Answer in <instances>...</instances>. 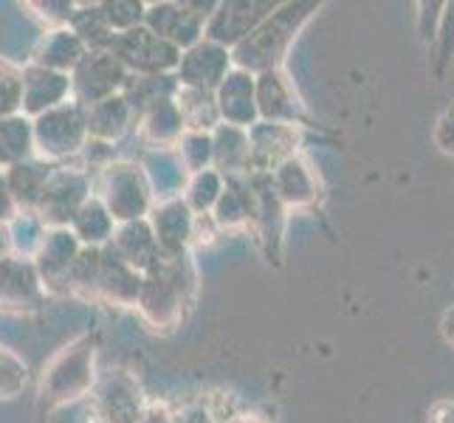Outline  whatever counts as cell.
Wrapping results in <instances>:
<instances>
[{
    "mask_svg": "<svg viewBox=\"0 0 454 423\" xmlns=\"http://www.w3.org/2000/svg\"><path fill=\"white\" fill-rule=\"evenodd\" d=\"M142 169H145V176L150 181V190H153L155 200L181 198L186 181H190V172H186L184 164L178 161L176 150H153V153H147Z\"/></svg>",
    "mask_w": 454,
    "mask_h": 423,
    "instance_id": "cell-24",
    "label": "cell"
},
{
    "mask_svg": "<svg viewBox=\"0 0 454 423\" xmlns=\"http://www.w3.org/2000/svg\"><path fill=\"white\" fill-rule=\"evenodd\" d=\"M176 155L184 164V169L195 176V172L212 169V133L207 130H186L178 145H176Z\"/></svg>",
    "mask_w": 454,
    "mask_h": 423,
    "instance_id": "cell-35",
    "label": "cell"
},
{
    "mask_svg": "<svg viewBox=\"0 0 454 423\" xmlns=\"http://www.w3.org/2000/svg\"><path fill=\"white\" fill-rule=\"evenodd\" d=\"M254 102L262 121L291 124L296 119V102L288 80L279 71H265L254 76Z\"/></svg>",
    "mask_w": 454,
    "mask_h": 423,
    "instance_id": "cell-22",
    "label": "cell"
},
{
    "mask_svg": "<svg viewBox=\"0 0 454 423\" xmlns=\"http://www.w3.org/2000/svg\"><path fill=\"white\" fill-rule=\"evenodd\" d=\"M114 252L136 269L138 274L153 271V265L159 262L161 248L155 243V234L150 229V221H130V223H119L114 231V240L107 243Z\"/></svg>",
    "mask_w": 454,
    "mask_h": 423,
    "instance_id": "cell-18",
    "label": "cell"
},
{
    "mask_svg": "<svg viewBox=\"0 0 454 423\" xmlns=\"http://www.w3.org/2000/svg\"><path fill=\"white\" fill-rule=\"evenodd\" d=\"M31 128H35V155L49 164L68 161L74 155H80L88 141L85 107L76 102H66L31 119Z\"/></svg>",
    "mask_w": 454,
    "mask_h": 423,
    "instance_id": "cell-3",
    "label": "cell"
},
{
    "mask_svg": "<svg viewBox=\"0 0 454 423\" xmlns=\"http://www.w3.org/2000/svg\"><path fill=\"white\" fill-rule=\"evenodd\" d=\"M195 212L186 207L184 198H169V200H155L150 209L147 221L155 234L161 255H181L186 243L195 238Z\"/></svg>",
    "mask_w": 454,
    "mask_h": 423,
    "instance_id": "cell-13",
    "label": "cell"
},
{
    "mask_svg": "<svg viewBox=\"0 0 454 423\" xmlns=\"http://www.w3.org/2000/svg\"><path fill=\"white\" fill-rule=\"evenodd\" d=\"M14 217H18V207H14V200H12V192L4 181V172H0V226L12 223Z\"/></svg>",
    "mask_w": 454,
    "mask_h": 423,
    "instance_id": "cell-42",
    "label": "cell"
},
{
    "mask_svg": "<svg viewBox=\"0 0 454 423\" xmlns=\"http://www.w3.org/2000/svg\"><path fill=\"white\" fill-rule=\"evenodd\" d=\"M313 4H288L283 9L271 12L252 35L240 40L231 49V62H238V68L246 74H265L277 71L279 59L288 51V45L296 35V28L305 23Z\"/></svg>",
    "mask_w": 454,
    "mask_h": 423,
    "instance_id": "cell-1",
    "label": "cell"
},
{
    "mask_svg": "<svg viewBox=\"0 0 454 423\" xmlns=\"http://www.w3.org/2000/svg\"><path fill=\"white\" fill-rule=\"evenodd\" d=\"M23 80V105L20 114L28 119H37L51 107L71 102V76L57 74L43 66H28L20 71Z\"/></svg>",
    "mask_w": 454,
    "mask_h": 423,
    "instance_id": "cell-15",
    "label": "cell"
},
{
    "mask_svg": "<svg viewBox=\"0 0 454 423\" xmlns=\"http://www.w3.org/2000/svg\"><path fill=\"white\" fill-rule=\"evenodd\" d=\"M80 252L82 246L71 234V229H51L45 234L40 252L31 260L40 274L43 291H54V294L71 291V269Z\"/></svg>",
    "mask_w": 454,
    "mask_h": 423,
    "instance_id": "cell-9",
    "label": "cell"
},
{
    "mask_svg": "<svg viewBox=\"0 0 454 423\" xmlns=\"http://www.w3.org/2000/svg\"><path fill=\"white\" fill-rule=\"evenodd\" d=\"M71 234L80 240L82 248H105L114 240L116 231V221L111 217V212L105 209V203L99 198H88L82 203V209L76 212V217L71 221Z\"/></svg>",
    "mask_w": 454,
    "mask_h": 423,
    "instance_id": "cell-27",
    "label": "cell"
},
{
    "mask_svg": "<svg viewBox=\"0 0 454 423\" xmlns=\"http://www.w3.org/2000/svg\"><path fill=\"white\" fill-rule=\"evenodd\" d=\"M178 93V80L176 74H159V76H130L124 85L121 97L128 99L133 114H145L147 107L159 105L164 99H176Z\"/></svg>",
    "mask_w": 454,
    "mask_h": 423,
    "instance_id": "cell-30",
    "label": "cell"
},
{
    "mask_svg": "<svg viewBox=\"0 0 454 423\" xmlns=\"http://www.w3.org/2000/svg\"><path fill=\"white\" fill-rule=\"evenodd\" d=\"M43 282L35 269V262L9 255L0 260V310L23 313L35 310L43 302Z\"/></svg>",
    "mask_w": 454,
    "mask_h": 423,
    "instance_id": "cell-11",
    "label": "cell"
},
{
    "mask_svg": "<svg viewBox=\"0 0 454 423\" xmlns=\"http://www.w3.org/2000/svg\"><path fill=\"white\" fill-rule=\"evenodd\" d=\"M51 172H54V167L49 161L37 159V155L4 172V181L9 186L18 212H37L40 198L45 192V184H49Z\"/></svg>",
    "mask_w": 454,
    "mask_h": 423,
    "instance_id": "cell-23",
    "label": "cell"
},
{
    "mask_svg": "<svg viewBox=\"0 0 454 423\" xmlns=\"http://www.w3.org/2000/svg\"><path fill=\"white\" fill-rule=\"evenodd\" d=\"M28 379V370L23 358L9 350V348H0V398H14L26 387Z\"/></svg>",
    "mask_w": 454,
    "mask_h": 423,
    "instance_id": "cell-37",
    "label": "cell"
},
{
    "mask_svg": "<svg viewBox=\"0 0 454 423\" xmlns=\"http://www.w3.org/2000/svg\"><path fill=\"white\" fill-rule=\"evenodd\" d=\"M136 423H172V415L167 410H159V406H153V410H145L142 418Z\"/></svg>",
    "mask_w": 454,
    "mask_h": 423,
    "instance_id": "cell-43",
    "label": "cell"
},
{
    "mask_svg": "<svg viewBox=\"0 0 454 423\" xmlns=\"http://www.w3.org/2000/svg\"><path fill=\"white\" fill-rule=\"evenodd\" d=\"M31 9H40L37 14L43 20H49L54 28H66L76 6L68 4V0H59V4H31Z\"/></svg>",
    "mask_w": 454,
    "mask_h": 423,
    "instance_id": "cell-40",
    "label": "cell"
},
{
    "mask_svg": "<svg viewBox=\"0 0 454 423\" xmlns=\"http://www.w3.org/2000/svg\"><path fill=\"white\" fill-rule=\"evenodd\" d=\"M85 54H88L85 43L66 26V28H54V31H49V35L43 37L40 49H37V62H35V66H43V68H49V71L71 76V71L80 66V59Z\"/></svg>",
    "mask_w": 454,
    "mask_h": 423,
    "instance_id": "cell-26",
    "label": "cell"
},
{
    "mask_svg": "<svg viewBox=\"0 0 454 423\" xmlns=\"http://www.w3.org/2000/svg\"><path fill=\"white\" fill-rule=\"evenodd\" d=\"M142 279H145V274L130 269L111 246L102 248L97 296H102V300L114 302V305H136L138 291H142Z\"/></svg>",
    "mask_w": 454,
    "mask_h": 423,
    "instance_id": "cell-19",
    "label": "cell"
},
{
    "mask_svg": "<svg viewBox=\"0 0 454 423\" xmlns=\"http://www.w3.org/2000/svg\"><path fill=\"white\" fill-rule=\"evenodd\" d=\"M271 4H217L209 14L207 26H203V40H209L223 49H234L240 40H246L252 31L271 14Z\"/></svg>",
    "mask_w": 454,
    "mask_h": 423,
    "instance_id": "cell-10",
    "label": "cell"
},
{
    "mask_svg": "<svg viewBox=\"0 0 454 423\" xmlns=\"http://www.w3.org/2000/svg\"><path fill=\"white\" fill-rule=\"evenodd\" d=\"M12 255V243H9V231L6 226H0V260Z\"/></svg>",
    "mask_w": 454,
    "mask_h": 423,
    "instance_id": "cell-44",
    "label": "cell"
},
{
    "mask_svg": "<svg viewBox=\"0 0 454 423\" xmlns=\"http://www.w3.org/2000/svg\"><path fill=\"white\" fill-rule=\"evenodd\" d=\"M23 105V80L20 71L0 62V119L18 116Z\"/></svg>",
    "mask_w": 454,
    "mask_h": 423,
    "instance_id": "cell-38",
    "label": "cell"
},
{
    "mask_svg": "<svg viewBox=\"0 0 454 423\" xmlns=\"http://www.w3.org/2000/svg\"><path fill=\"white\" fill-rule=\"evenodd\" d=\"M215 105L223 124L248 130L260 121L257 102H254V76L240 68L229 71V76L215 90Z\"/></svg>",
    "mask_w": 454,
    "mask_h": 423,
    "instance_id": "cell-17",
    "label": "cell"
},
{
    "mask_svg": "<svg viewBox=\"0 0 454 423\" xmlns=\"http://www.w3.org/2000/svg\"><path fill=\"white\" fill-rule=\"evenodd\" d=\"M136 114L133 107L128 105V99L121 97H111L102 99L97 105L85 107V130L88 138L93 141H105V145H114L116 138H121L136 124Z\"/></svg>",
    "mask_w": 454,
    "mask_h": 423,
    "instance_id": "cell-21",
    "label": "cell"
},
{
    "mask_svg": "<svg viewBox=\"0 0 454 423\" xmlns=\"http://www.w3.org/2000/svg\"><path fill=\"white\" fill-rule=\"evenodd\" d=\"M231 71V51L209 40H200L192 49L181 51L176 80L181 88L215 93Z\"/></svg>",
    "mask_w": 454,
    "mask_h": 423,
    "instance_id": "cell-8",
    "label": "cell"
},
{
    "mask_svg": "<svg viewBox=\"0 0 454 423\" xmlns=\"http://www.w3.org/2000/svg\"><path fill=\"white\" fill-rule=\"evenodd\" d=\"M145 4H133V0H114V4H102L105 23L114 35H124V31L145 26Z\"/></svg>",
    "mask_w": 454,
    "mask_h": 423,
    "instance_id": "cell-36",
    "label": "cell"
},
{
    "mask_svg": "<svg viewBox=\"0 0 454 423\" xmlns=\"http://www.w3.org/2000/svg\"><path fill=\"white\" fill-rule=\"evenodd\" d=\"M6 231H9L12 252L26 260H35L45 234H49V229L40 223V217L35 212H18V217H14L12 223H6Z\"/></svg>",
    "mask_w": 454,
    "mask_h": 423,
    "instance_id": "cell-34",
    "label": "cell"
},
{
    "mask_svg": "<svg viewBox=\"0 0 454 423\" xmlns=\"http://www.w3.org/2000/svg\"><path fill=\"white\" fill-rule=\"evenodd\" d=\"M184 302L186 296L176 288V282L164 277L161 271H150L142 279V291H138L136 308L142 310V317L153 327H176L184 317Z\"/></svg>",
    "mask_w": 454,
    "mask_h": 423,
    "instance_id": "cell-14",
    "label": "cell"
},
{
    "mask_svg": "<svg viewBox=\"0 0 454 423\" xmlns=\"http://www.w3.org/2000/svg\"><path fill=\"white\" fill-rule=\"evenodd\" d=\"M178 23H181V4H150L145 9V28H150L155 37H164L172 43Z\"/></svg>",
    "mask_w": 454,
    "mask_h": 423,
    "instance_id": "cell-39",
    "label": "cell"
},
{
    "mask_svg": "<svg viewBox=\"0 0 454 423\" xmlns=\"http://www.w3.org/2000/svg\"><path fill=\"white\" fill-rule=\"evenodd\" d=\"M68 28L74 31L76 37L85 43L88 51H107L114 43V31L107 28L105 23V14H102V4H93V6H76L71 14V23Z\"/></svg>",
    "mask_w": 454,
    "mask_h": 423,
    "instance_id": "cell-31",
    "label": "cell"
},
{
    "mask_svg": "<svg viewBox=\"0 0 454 423\" xmlns=\"http://www.w3.org/2000/svg\"><path fill=\"white\" fill-rule=\"evenodd\" d=\"M97 381L93 375V344L80 341L71 344L43 372V396L57 403H76L88 396V389Z\"/></svg>",
    "mask_w": 454,
    "mask_h": 423,
    "instance_id": "cell-5",
    "label": "cell"
},
{
    "mask_svg": "<svg viewBox=\"0 0 454 423\" xmlns=\"http://www.w3.org/2000/svg\"><path fill=\"white\" fill-rule=\"evenodd\" d=\"M226 190V178L221 176L217 169H203V172H195L190 176L184 186V203L190 207L198 217L200 215H212L217 198L223 195Z\"/></svg>",
    "mask_w": 454,
    "mask_h": 423,
    "instance_id": "cell-33",
    "label": "cell"
},
{
    "mask_svg": "<svg viewBox=\"0 0 454 423\" xmlns=\"http://www.w3.org/2000/svg\"><path fill=\"white\" fill-rule=\"evenodd\" d=\"M93 412L102 418V423H136L145 412L142 389L124 372H111L97 387Z\"/></svg>",
    "mask_w": 454,
    "mask_h": 423,
    "instance_id": "cell-16",
    "label": "cell"
},
{
    "mask_svg": "<svg viewBox=\"0 0 454 423\" xmlns=\"http://www.w3.org/2000/svg\"><path fill=\"white\" fill-rule=\"evenodd\" d=\"M176 105L181 107V114H184L186 130L212 133L217 124H221V114H217V105H215V93L192 90V88H181L178 85Z\"/></svg>",
    "mask_w": 454,
    "mask_h": 423,
    "instance_id": "cell-32",
    "label": "cell"
},
{
    "mask_svg": "<svg viewBox=\"0 0 454 423\" xmlns=\"http://www.w3.org/2000/svg\"><path fill=\"white\" fill-rule=\"evenodd\" d=\"M136 124L138 133H142V138L153 150H176L178 138L186 133V121L176 99H164L147 107L145 114H138Z\"/></svg>",
    "mask_w": 454,
    "mask_h": 423,
    "instance_id": "cell-20",
    "label": "cell"
},
{
    "mask_svg": "<svg viewBox=\"0 0 454 423\" xmlns=\"http://www.w3.org/2000/svg\"><path fill=\"white\" fill-rule=\"evenodd\" d=\"M90 198V176L82 167H54L40 198L37 217L45 229H68L82 203Z\"/></svg>",
    "mask_w": 454,
    "mask_h": 423,
    "instance_id": "cell-6",
    "label": "cell"
},
{
    "mask_svg": "<svg viewBox=\"0 0 454 423\" xmlns=\"http://www.w3.org/2000/svg\"><path fill=\"white\" fill-rule=\"evenodd\" d=\"M212 169L223 178L240 176L248 169V130L231 128V124H217L212 130Z\"/></svg>",
    "mask_w": 454,
    "mask_h": 423,
    "instance_id": "cell-25",
    "label": "cell"
},
{
    "mask_svg": "<svg viewBox=\"0 0 454 423\" xmlns=\"http://www.w3.org/2000/svg\"><path fill=\"white\" fill-rule=\"evenodd\" d=\"M99 200L116 223L145 221L155 207L145 169L130 161H114L99 172Z\"/></svg>",
    "mask_w": 454,
    "mask_h": 423,
    "instance_id": "cell-2",
    "label": "cell"
},
{
    "mask_svg": "<svg viewBox=\"0 0 454 423\" xmlns=\"http://www.w3.org/2000/svg\"><path fill=\"white\" fill-rule=\"evenodd\" d=\"M221 423H265V420H260V418H248V415H240V418H226V420H221Z\"/></svg>",
    "mask_w": 454,
    "mask_h": 423,
    "instance_id": "cell-45",
    "label": "cell"
},
{
    "mask_svg": "<svg viewBox=\"0 0 454 423\" xmlns=\"http://www.w3.org/2000/svg\"><path fill=\"white\" fill-rule=\"evenodd\" d=\"M294 124L257 121L248 128V169L254 176H271L279 164L294 159Z\"/></svg>",
    "mask_w": 454,
    "mask_h": 423,
    "instance_id": "cell-12",
    "label": "cell"
},
{
    "mask_svg": "<svg viewBox=\"0 0 454 423\" xmlns=\"http://www.w3.org/2000/svg\"><path fill=\"white\" fill-rule=\"evenodd\" d=\"M111 51L130 76H159V74H176L181 62V49L164 37H155L150 28L138 26L116 35L111 43Z\"/></svg>",
    "mask_w": 454,
    "mask_h": 423,
    "instance_id": "cell-4",
    "label": "cell"
},
{
    "mask_svg": "<svg viewBox=\"0 0 454 423\" xmlns=\"http://www.w3.org/2000/svg\"><path fill=\"white\" fill-rule=\"evenodd\" d=\"M35 159V128L31 119L18 114L0 119V167L12 169Z\"/></svg>",
    "mask_w": 454,
    "mask_h": 423,
    "instance_id": "cell-29",
    "label": "cell"
},
{
    "mask_svg": "<svg viewBox=\"0 0 454 423\" xmlns=\"http://www.w3.org/2000/svg\"><path fill=\"white\" fill-rule=\"evenodd\" d=\"M130 74L111 51H88L71 71V102L90 107L102 99L119 97Z\"/></svg>",
    "mask_w": 454,
    "mask_h": 423,
    "instance_id": "cell-7",
    "label": "cell"
},
{
    "mask_svg": "<svg viewBox=\"0 0 454 423\" xmlns=\"http://www.w3.org/2000/svg\"><path fill=\"white\" fill-rule=\"evenodd\" d=\"M271 186L279 198V203L286 207H302L317 198V181H313V172L308 164L300 159H288L271 172Z\"/></svg>",
    "mask_w": 454,
    "mask_h": 423,
    "instance_id": "cell-28",
    "label": "cell"
},
{
    "mask_svg": "<svg viewBox=\"0 0 454 423\" xmlns=\"http://www.w3.org/2000/svg\"><path fill=\"white\" fill-rule=\"evenodd\" d=\"M172 423H217V420H215L212 410H207L203 403H192L172 415Z\"/></svg>",
    "mask_w": 454,
    "mask_h": 423,
    "instance_id": "cell-41",
    "label": "cell"
}]
</instances>
